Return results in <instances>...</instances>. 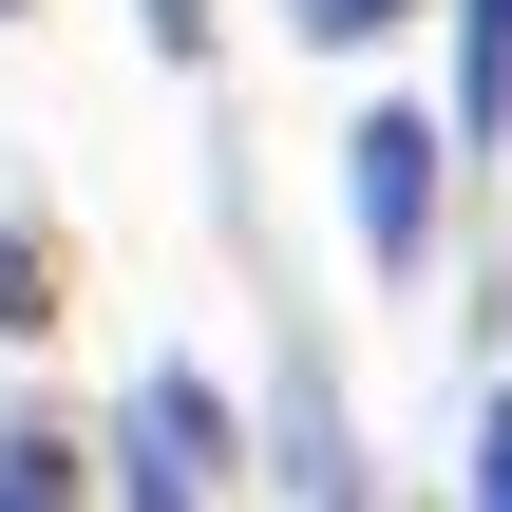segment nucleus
Masks as SVG:
<instances>
[{"label":"nucleus","mask_w":512,"mask_h":512,"mask_svg":"<svg viewBox=\"0 0 512 512\" xmlns=\"http://www.w3.org/2000/svg\"><path fill=\"white\" fill-rule=\"evenodd\" d=\"M380 19H399V0H304V38H380Z\"/></svg>","instance_id":"6"},{"label":"nucleus","mask_w":512,"mask_h":512,"mask_svg":"<svg viewBox=\"0 0 512 512\" xmlns=\"http://www.w3.org/2000/svg\"><path fill=\"white\" fill-rule=\"evenodd\" d=\"M342 152H361V247L418 266V228H437V152H456V133H437V114H361Z\"/></svg>","instance_id":"1"},{"label":"nucleus","mask_w":512,"mask_h":512,"mask_svg":"<svg viewBox=\"0 0 512 512\" xmlns=\"http://www.w3.org/2000/svg\"><path fill=\"white\" fill-rule=\"evenodd\" d=\"M0 19H19V0H0Z\"/></svg>","instance_id":"8"},{"label":"nucleus","mask_w":512,"mask_h":512,"mask_svg":"<svg viewBox=\"0 0 512 512\" xmlns=\"http://www.w3.org/2000/svg\"><path fill=\"white\" fill-rule=\"evenodd\" d=\"M475 512H512V399H494V437H475Z\"/></svg>","instance_id":"5"},{"label":"nucleus","mask_w":512,"mask_h":512,"mask_svg":"<svg viewBox=\"0 0 512 512\" xmlns=\"http://www.w3.org/2000/svg\"><path fill=\"white\" fill-rule=\"evenodd\" d=\"M0 512H76V437H0Z\"/></svg>","instance_id":"4"},{"label":"nucleus","mask_w":512,"mask_h":512,"mask_svg":"<svg viewBox=\"0 0 512 512\" xmlns=\"http://www.w3.org/2000/svg\"><path fill=\"white\" fill-rule=\"evenodd\" d=\"M456 133H475V152L512 133V0H475V57H456Z\"/></svg>","instance_id":"3"},{"label":"nucleus","mask_w":512,"mask_h":512,"mask_svg":"<svg viewBox=\"0 0 512 512\" xmlns=\"http://www.w3.org/2000/svg\"><path fill=\"white\" fill-rule=\"evenodd\" d=\"M152 38H171V57H190V38H209V19H190V0H152Z\"/></svg>","instance_id":"7"},{"label":"nucleus","mask_w":512,"mask_h":512,"mask_svg":"<svg viewBox=\"0 0 512 512\" xmlns=\"http://www.w3.org/2000/svg\"><path fill=\"white\" fill-rule=\"evenodd\" d=\"M209 437H228V418H209V380H152V399H133V512H190Z\"/></svg>","instance_id":"2"}]
</instances>
